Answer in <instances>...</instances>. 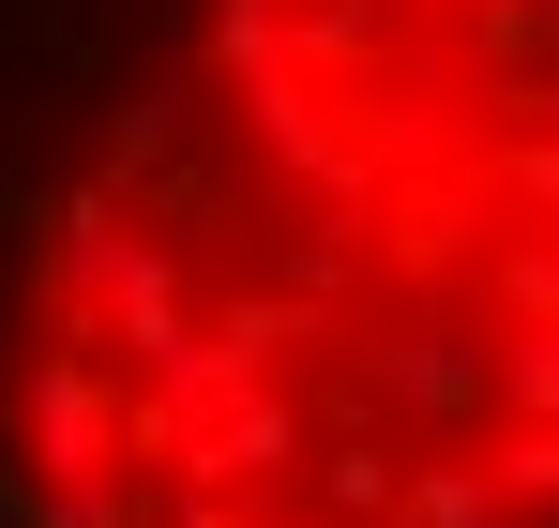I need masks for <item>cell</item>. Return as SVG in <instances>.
Returning a JSON list of instances; mask_svg holds the SVG:
<instances>
[{"label": "cell", "instance_id": "1", "mask_svg": "<svg viewBox=\"0 0 559 528\" xmlns=\"http://www.w3.org/2000/svg\"><path fill=\"white\" fill-rule=\"evenodd\" d=\"M0 528H559V0H0Z\"/></svg>", "mask_w": 559, "mask_h": 528}]
</instances>
